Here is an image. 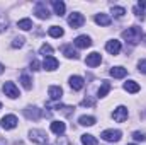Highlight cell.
Here are the masks:
<instances>
[{"label": "cell", "mask_w": 146, "mask_h": 145, "mask_svg": "<svg viewBox=\"0 0 146 145\" xmlns=\"http://www.w3.org/2000/svg\"><path fill=\"white\" fill-rule=\"evenodd\" d=\"M138 67H139V72H141V73H146V58H145V60H139Z\"/></svg>", "instance_id": "obj_33"}, {"label": "cell", "mask_w": 146, "mask_h": 145, "mask_svg": "<svg viewBox=\"0 0 146 145\" xmlns=\"http://www.w3.org/2000/svg\"><path fill=\"white\" fill-rule=\"evenodd\" d=\"M24 46V38H15L12 41V48H22Z\"/></svg>", "instance_id": "obj_31"}, {"label": "cell", "mask_w": 146, "mask_h": 145, "mask_svg": "<svg viewBox=\"0 0 146 145\" xmlns=\"http://www.w3.org/2000/svg\"><path fill=\"white\" fill-rule=\"evenodd\" d=\"M48 33H49V36H51V38H61L63 34H65V33H63V29H61V28H58V26H51Z\"/></svg>", "instance_id": "obj_25"}, {"label": "cell", "mask_w": 146, "mask_h": 145, "mask_svg": "<svg viewBox=\"0 0 146 145\" xmlns=\"http://www.w3.org/2000/svg\"><path fill=\"white\" fill-rule=\"evenodd\" d=\"M24 114H26L29 119H39L41 114H42V111L37 109V108H27V109H24Z\"/></svg>", "instance_id": "obj_16"}, {"label": "cell", "mask_w": 146, "mask_h": 145, "mask_svg": "<svg viewBox=\"0 0 146 145\" xmlns=\"http://www.w3.org/2000/svg\"><path fill=\"white\" fill-rule=\"evenodd\" d=\"M109 91H110V82H107V80H104L102 82V85L99 87V97H106L107 94H109Z\"/></svg>", "instance_id": "obj_22"}, {"label": "cell", "mask_w": 146, "mask_h": 145, "mask_svg": "<svg viewBox=\"0 0 146 145\" xmlns=\"http://www.w3.org/2000/svg\"><path fill=\"white\" fill-rule=\"evenodd\" d=\"M83 22H85V17H83L82 14H78V12H73L72 15L68 17V24L72 26L73 29L82 28V26H83Z\"/></svg>", "instance_id": "obj_5"}, {"label": "cell", "mask_w": 146, "mask_h": 145, "mask_svg": "<svg viewBox=\"0 0 146 145\" xmlns=\"http://www.w3.org/2000/svg\"><path fill=\"white\" fill-rule=\"evenodd\" d=\"M112 14H114V17H122L126 14V9L124 7H112Z\"/></svg>", "instance_id": "obj_29"}, {"label": "cell", "mask_w": 146, "mask_h": 145, "mask_svg": "<svg viewBox=\"0 0 146 145\" xmlns=\"http://www.w3.org/2000/svg\"><path fill=\"white\" fill-rule=\"evenodd\" d=\"M39 53H41V55H44V58H46V56H51L53 48H51L49 44H42V46H41V50H39Z\"/></svg>", "instance_id": "obj_28"}, {"label": "cell", "mask_w": 146, "mask_h": 145, "mask_svg": "<svg viewBox=\"0 0 146 145\" xmlns=\"http://www.w3.org/2000/svg\"><path fill=\"white\" fill-rule=\"evenodd\" d=\"M82 144L83 145H97V140H95L94 135L85 133V135H82Z\"/></svg>", "instance_id": "obj_26"}, {"label": "cell", "mask_w": 146, "mask_h": 145, "mask_svg": "<svg viewBox=\"0 0 146 145\" xmlns=\"http://www.w3.org/2000/svg\"><path fill=\"white\" fill-rule=\"evenodd\" d=\"M0 125H2L3 130H12V128L17 126V116L15 114H7L0 119Z\"/></svg>", "instance_id": "obj_2"}, {"label": "cell", "mask_w": 146, "mask_h": 145, "mask_svg": "<svg viewBox=\"0 0 146 145\" xmlns=\"http://www.w3.org/2000/svg\"><path fill=\"white\" fill-rule=\"evenodd\" d=\"M141 36H143L141 28H136V26L127 28L126 31H122V38H124L129 44H138V43L141 41Z\"/></svg>", "instance_id": "obj_1"}, {"label": "cell", "mask_w": 146, "mask_h": 145, "mask_svg": "<svg viewBox=\"0 0 146 145\" xmlns=\"http://www.w3.org/2000/svg\"><path fill=\"white\" fill-rule=\"evenodd\" d=\"M53 9H54L56 15H63V14H65V9H66V5H65L61 0H53Z\"/></svg>", "instance_id": "obj_19"}, {"label": "cell", "mask_w": 146, "mask_h": 145, "mask_svg": "<svg viewBox=\"0 0 146 145\" xmlns=\"http://www.w3.org/2000/svg\"><path fill=\"white\" fill-rule=\"evenodd\" d=\"M138 7L143 10V9H146V0H139V3H138Z\"/></svg>", "instance_id": "obj_36"}, {"label": "cell", "mask_w": 146, "mask_h": 145, "mask_svg": "<svg viewBox=\"0 0 146 145\" xmlns=\"http://www.w3.org/2000/svg\"><path fill=\"white\" fill-rule=\"evenodd\" d=\"M73 43H75V46H76V48H88V46L92 44L90 38L85 36V34H82V36H76Z\"/></svg>", "instance_id": "obj_12"}, {"label": "cell", "mask_w": 146, "mask_h": 145, "mask_svg": "<svg viewBox=\"0 0 146 145\" xmlns=\"http://www.w3.org/2000/svg\"><path fill=\"white\" fill-rule=\"evenodd\" d=\"M34 12H36V15L39 19H48L49 17V10H48L44 2H37L36 7H34Z\"/></svg>", "instance_id": "obj_7"}, {"label": "cell", "mask_w": 146, "mask_h": 145, "mask_svg": "<svg viewBox=\"0 0 146 145\" xmlns=\"http://www.w3.org/2000/svg\"><path fill=\"white\" fill-rule=\"evenodd\" d=\"M51 132L56 133V135H63L66 132V125L63 121H53L51 123Z\"/></svg>", "instance_id": "obj_15"}, {"label": "cell", "mask_w": 146, "mask_h": 145, "mask_svg": "<svg viewBox=\"0 0 146 145\" xmlns=\"http://www.w3.org/2000/svg\"><path fill=\"white\" fill-rule=\"evenodd\" d=\"M129 145H134V144H129Z\"/></svg>", "instance_id": "obj_39"}, {"label": "cell", "mask_w": 146, "mask_h": 145, "mask_svg": "<svg viewBox=\"0 0 146 145\" xmlns=\"http://www.w3.org/2000/svg\"><path fill=\"white\" fill-rule=\"evenodd\" d=\"M3 72V65H2V63H0V73Z\"/></svg>", "instance_id": "obj_37"}, {"label": "cell", "mask_w": 146, "mask_h": 145, "mask_svg": "<svg viewBox=\"0 0 146 145\" xmlns=\"http://www.w3.org/2000/svg\"><path fill=\"white\" fill-rule=\"evenodd\" d=\"M124 89H126L127 92H131V94L139 92V85H138V82H134V80H127V82L124 84Z\"/></svg>", "instance_id": "obj_20"}, {"label": "cell", "mask_w": 146, "mask_h": 145, "mask_svg": "<svg viewBox=\"0 0 146 145\" xmlns=\"http://www.w3.org/2000/svg\"><path fill=\"white\" fill-rule=\"evenodd\" d=\"M61 51H63V55H65L66 58H78V53L73 50L72 44H65V46L61 48Z\"/></svg>", "instance_id": "obj_18"}, {"label": "cell", "mask_w": 146, "mask_h": 145, "mask_svg": "<svg viewBox=\"0 0 146 145\" xmlns=\"http://www.w3.org/2000/svg\"><path fill=\"white\" fill-rule=\"evenodd\" d=\"M48 94H49V97H51L53 101H58V99H61V96H63V89H61L60 85H51V87L48 89Z\"/></svg>", "instance_id": "obj_11"}, {"label": "cell", "mask_w": 146, "mask_h": 145, "mask_svg": "<svg viewBox=\"0 0 146 145\" xmlns=\"http://www.w3.org/2000/svg\"><path fill=\"white\" fill-rule=\"evenodd\" d=\"M95 22H97L99 26H109L110 17L107 14H97V15H95Z\"/></svg>", "instance_id": "obj_21"}, {"label": "cell", "mask_w": 146, "mask_h": 145, "mask_svg": "<svg viewBox=\"0 0 146 145\" xmlns=\"http://www.w3.org/2000/svg\"><path fill=\"white\" fill-rule=\"evenodd\" d=\"M100 62H102V56H100V53H97V51L87 55V58H85V63H87L88 67H97V65H100Z\"/></svg>", "instance_id": "obj_8"}, {"label": "cell", "mask_w": 146, "mask_h": 145, "mask_svg": "<svg viewBox=\"0 0 146 145\" xmlns=\"http://www.w3.org/2000/svg\"><path fill=\"white\" fill-rule=\"evenodd\" d=\"M114 119L117 121V123H122V121H126L127 119V108H124V106H119L117 109H114Z\"/></svg>", "instance_id": "obj_9"}, {"label": "cell", "mask_w": 146, "mask_h": 145, "mask_svg": "<svg viewBox=\"0 0 146 145\" xmlns=\"http://www.w3.org/2000/svg\"><path fill=\"white\" fill-rule=\"evenodd\" d=\"M58 60L54 58V56H46L44 58V62H42V67H44V70H49V72H53V70H56L58 68Z\"/></svg>", "instance_id": "obj_10"}, {"label": "cell", "mask_w": 146, "mask_h": 145, "mask_svg": "<svg viewBox=\"0 0 146 145\" xmlns=\"http://www.w3.org/2000/svg\"><path fill=\"white\" fill-rule=\"evenodd\" d=\"M21 82H22L24 89H27V91L33 87V80H31V77H29L27 73H22V75H21Z\"/></svg>", "instance_id": "obj_27"}, {"label": "cell", "mask_w": 146, "mask_h": 145, "mask_svg": "<svg viewBox=\"0 0 146 145\" xmlns=\"http://www.w3.org/2000/svg\"><path fill=\"white\" fill-rule=\"evenodd\" d=\"M0 109H2V103H0Z\"/></svg>", "instance_id": "obj_38"}, {"label": "cell", "mask_w": 146, "mask_h": 145, "mask_svg": "<svg viewBox=\"0 0 146 145\" xmlns=\"http://www.w3.org/2000/svg\"><path fill=\"white\" fill-rule=\"evenodd\" d=\"M3 29H7V19H5V17H0V33H2Z\"/></svg>", "instance_id": "obj_34"}, {"label": "cell", "mask_w": 146, "mask_h": 145, "mask_svg": "<svg viewBox=\"0 0 146 145\" xmlns=\"http://www.w3.org/2000/svg\"><path fill=\"white\" fill-rule=\"evenodd\" d=\"M78 123L82 126H92V125H95V118L94 116H80L78 118Z\"/></svg>", "instance_id": "obj_23"}, {"label": "cell", "mask_w": 146, "mask_h": 145, "mask_svg": "<svg viewBox=\"0 0 146 145\" xmlns=\"http://www.w3.org/2000/svg\"><path fill=\"white\" fill-rule=\"evenodd\" d=\"M83 85H85V80H83L82 77L75 75V77L70 79V87H72L73 91H82V89H83Z\"/></svg>", "instance_id": "obj_14"}, {"label": "cell", "mask_w": 146, "mask_h": 145, "mask_svg": "<svg viewBox=\"0 0 146 145\" xmlns=\"http://www.w3.org/2000/svg\"><path fill=\"white\" fill-rule=\"evenodd\" d=\"M106 50L109 51L110 55H117V53L121 51V41H115V39L107 41V44H106Z\"/></svg>", "instance_id": "obj_13"}, {"label": "cell", "mask_w": 146, "mask_h": 145, "mask_svg": "<svg viewBox=\"0 0 146 145\" xmlns=\"http://www.w3.org/2000/svg\"><path fill=\"white\" fill-rule=\"evenodd\" d=\"M110 75H112L114 79H122V77L127 75V70H126L124 67H112V68H110Z\"/></svg>", "instance_id": "obj_17"}, {"label": "cell", "mask_w": 146, "mask_h": 145, "mask_svg": "<svg viewBox=\"0 0 146 145\" xmlns=\"http://www.w3.org/2000/svg\"><path fill=\"white\" fill-rule=\"evenodd\" d=\"M100 137H102V140H106V142H119L121 137H122V133H121L119 130H106V132L100 133Z\"/></svg>", "instance_id": "obj_3"}, {"label": "cell", "mask_w": 146, "mask_h": 145, "mask_svg": "<svg viewBox=\"0 0 146 145\" xmlns=\"http://www.w3.org/2000/svg\"><path fill=\"white\" fill-rule=\"evenodd\" d=\"M17 28L22 29V31H29V29L33 28V21H31V19H21V21L17 22Z\"/></svg>", "instance_id": "obj_24"}, {"label": "cell", "mask_w": 146, "mask_h": 145, "mask_svg": "<svg viewBox=\"0 0 146 145\" xmlns=\"http://www.w3.org/2000/svg\"><path fill=\"white\" fill-rule=\"evenodd\" d=\"M3 92H5V96H9L10 99H15V97L21 96V94H19V89L15 87L14 82H5V84H3Z\"/></svg>", "instance_id": "obj_6"}, {"label": "cell", "mask_w": 146, "mask_h": 145, "mask_svg": "<svg viewBox=\"0 0 146 145\" xmlns=\"http://www.w3.org/2000/svg\"><path fill=\"white\" fill-rule=\"evenodd\" d=\"M31 70H34V72L39 70V62H37V60H33V62H31Z\"/></svg>", "instance_id": "obj_35"}, {"label": "cell", "mask_w": 146, "mask_h": 145, "mask_svg": "<svg viewBox=\"0 0 146 145\" xmlns=\"http://www.w3.org/2000/svg\"><path fill=\"white\" fill-rule=\"evenodd\" d=\"M133 138H134V140H138V142H146V133L134 132V133H133Z\"/></svg>", "instance_id": "obj_30"}, {"label": "cell", "mask_w": 146, "mask_h": 145, "mask_svg": "<svg viewBox=\"0 0 146 145\" xmlns=\"http://www.w3.org/2000/svg\"><path fill=\"white\" fill-rule=\"evenodd\" d=\"M82 106H90V108H94V106H95V99H94V97H85V99L82 101Z\"/></svg>", "instance_id": "obj_32"}, {"label": "cell", "mask_w": 146, "mask_h": 145, "mask_svg": "<svg viewBox=\"0 0 146 145\" xmlns=\"http://www.w3.org/2000/svg\"><path fill=\"white\" fill-rule=\"evenodd\" d=\"M31 140L37 145H44V144H48V135L42 130H33L31 132Z\"/></svg>", "instance_id": "obj_4"}]
</instances>
